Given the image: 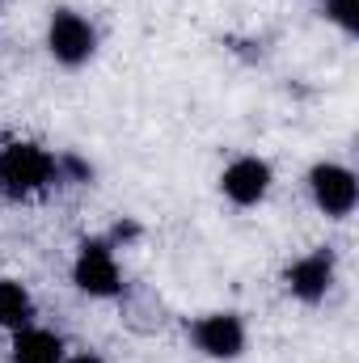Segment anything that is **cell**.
<instances>
[{
  "mask_svg": "<svg viewBox=\"0 0 359 363\" xmlns=\"http://www.w3.org/2000/svg\"><path fill=\"white\" fill-rule=\"evenodd\" d=\"M51 51H55V60H64V64L89 60V51H93L89 21H81L77 13H60V17L51 21Z\"/></svg>",
  "mask_w": 359,
  "mask_h": 363,
  "instance_id": "cell-2",
  "label": "cell"
},
{
  "mask_svg": "<svg viewBox=\"0 0 359 363\" xmlns=\"http://www.w3.org/2000/svg\"><path fill=\"white\" fill-rule=\"evenodd\" d=\"M60 355H64V347H60L55 334H47V330L17 334V347H13V359L17 363H60Z\"/></svg>",
  "mask_w": 359,
  "mask_h": 363,
  "instance_id": "cell-8",
  "label": "cell"
},
{
  "mask_svg": "<svg viewBox=\"0 0 359 363\" xmlns=\"http://www.w3.org/2000/svg\"><path fill=\"white\" fill-rule=\"evenodd\" d=\"M72 363H101V359H93V355H81V359H72Z\"/></svg>",
  "mask_w": 359,
  "mask_h": 363,
  "instance_id": "cell-11",
  "label": "cell"
},
{
  "mask_svg": "<svg viewBox=\"0 0 359 363\" xmlns=\"http://www.w3.org/2000/svg\"><path fill=\"white\" fill-rule=\"evenodd\" d=\"M77 283L89 291V296H110L118 291V267L110 258L106 245H85L81 262H77Z\"/></svg>",
  "mask_w": 359,
  "mask_h": 363,
  "instance_id": "cell-5",
  "label": "cell"
},
{
  "mask_svg": "<svg viewBox=\"0 0 359 363\" xmlns=\"http://www.w3.org/2000/svg\"><path fill=\"white\" fill-rule=\"evenodd\" d=\"M313 194L330 216H347L355 207V178L338 165H321L313 169Z\"/></svg>",
  "mask_w": 359,
  "mask_h": 363,
  "instance_id": "cell-3",
  "label": "cell"
},
{
  "mask_svg": "<svg viewBox=\"0 0 359 363\" xmlns=\"http://www.w3.org/2000/svg\"><path fill=\"white\" fill-rule=\"evenodd\" d=\"M51 178V157L34 144H13L0 157V186L9 194H34Z\"/></svg>",
  "mask_w": 359,
  "mask_h": 363,
  "instance_id": "cell-1",
  "label": "cell"
},
{
  "mask_svg": "<svg viewBox=\"0 0 359 363\" xmlns=\"http://www.w3.org/2000/svg\"><path fill=\"white\" fill-rule=\"evenodd\" d=\"M334 17L343 26H355V13H351V0H334Z\"/></svg>",
  "mask_w": 359,
  "mask_h": 363,
  "instance_id": "cell-10",
  "label": "cell"
},
{
  "mask_svg": "<svg viewBox=\"0 0 359 363\" xmlns=\"http://www.w3.org/2000/svg\"><path fill=\"white\" fill-rule=\"evenodd\" d=\"M287 287H292L296 296H304V300L326 296V287H330V258H326V254H313V258L296 262V267L287 271Z\"/></svg>",
  "mask_w": 359,
  "mask_h": 363,
  "instance_id": "cell-7",
  "label": "cell"
},
{
  "mask_svg": "<svg viewBox=\"0 0 359 363\" xmlns=\"http://www.w3.org/2000/svg\"><path fill=\"white\" fill-rule=\"evenodd\" d=\"M270 186V169L263 161H237L228 174H224V194L237 199V203H258Z\"/></svg>",
  "mask_w": 359,
  "mask_h": 363,
  "instance_id": "cell-6",
  "label": "cell"
},
{
  "mask_svg": "<svg viewBox=\"0 0 359 363\" xmlns=\"http://www.w3.org/2000/svg\"><path fill=\"white\" fill-rule=\"evenodd\" d=\"M30 317V296L17 283H0V325H21Z\"/></svg>",
  "mask_w": 359,
  "mask_h": 363,
  "instance_id": "cell-9",
  "label": "cell"
},
{
  "mask_svg": "<svg viewBox=\"0 0 359 363\" xmlns=\"http://www.w3.org/2000/svg\"><path fill=\"white\" fill-rule=\"evenodd\" d=\"M194 338H199V347H203L207 355H216V359L237 355V351H241V342H245L241 321H237V317H228V313H220V317H203V321L194 325Z\"/></svg>",
  "mask_w": 359,
  "mask_h": 363,
  "instance_id": "cell-4",
  "label": "cell"
}]
</instances>
